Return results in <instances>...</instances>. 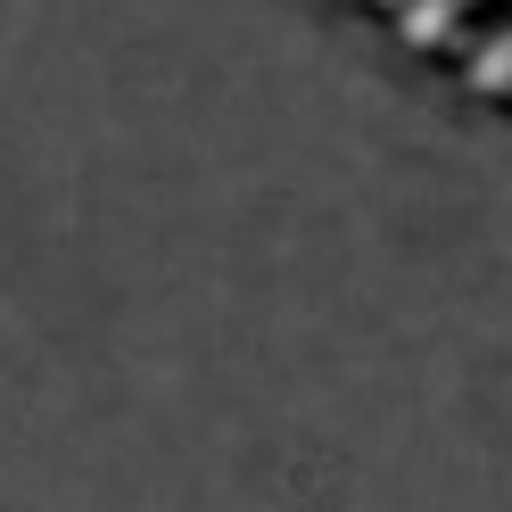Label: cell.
<instances>
[{
  "instance_id": "obj_1",
  "label": "cell",
  "mask_w": 512,
  "mask_h": 512,
  "mask_svg": "<svg viewBox=\"0 0 512 512\" xmlns=\"http://www.w3.org/2000/svg\"><path fill=\"white\" fill-rule=\"evenodd\" d=\"M479 42H496L488 58H479V75H488V83H512V25H488Z\"/></svg>"
},
{
  "instance_id": "obj_2",
  "label": "cell",
  "mask_w": 512,
  "mask_h": 512,
  "mask_svg": "<svg viewBox=\"0 0 512 512\" xmlns=\"http://www.w3.org/2000/svg\"><path fill=\"white\" fill-rule=\"evenodd\" d=\"M455 9H463V0H422V9H413V34H422V42H430V34H438V25H446V17H455Z\"/></svg>"
}]
</instances>
